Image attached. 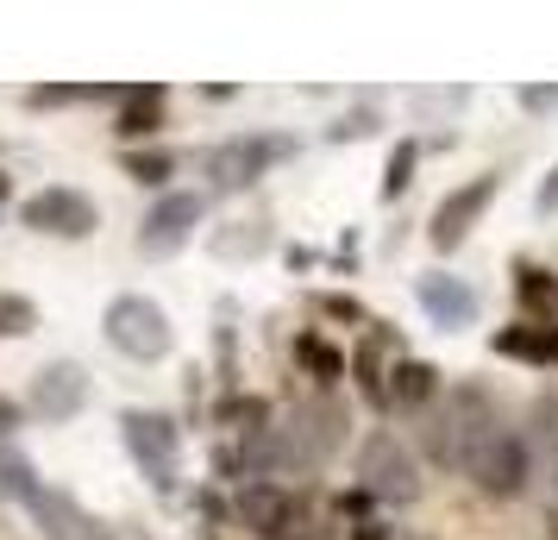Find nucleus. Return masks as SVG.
<instances>
[{
  "label": "nucleus",
  "mask_w": 558,
  "mask_h": 540,
  "mask_svg": "<svg viewBox=\"0 0 558 540\" xmlns=\"http://www.w3.org/2000/svg\"><path fill=\"white\" fill-rule=\"evenodd\" d=\"M496 195H502V177H496V170H483V177L446 189V202L433 207V227H427L433 252H458V245L471 239V227L483 220V207L496 202Z\"/></svg>",
  "instance_id": "1a4fd4ad"
},
{
  "label": "nucleus",
  "mask_w": 558,
  "mask_h": 540,
  "mask_svg": "<svg viewBox=\"0 0 558 540\" xmlns=\"http://www.w3.org/2000/svg\"><path fill=\"white\" fill-rule=\"evenodd\" d=\"M320 309H327L332 321H364V309H357L352 296H327V302H320Z\"/></svg>",
  "instance_id": "c756f323"
},
{
  "label": "nucleus",
  "mask_w": 558,
  "mask_h": 540,
  "mask_svg": "<svg viewBox=\"0 0 558 540\" xmlns=\"http://www.w3.org/2000/svg\"><path fill=\"white\" fill-rule=\"evenodd\" d=\"M546 540H558V515H546Z\"/></svg>",
  "instance_id": "2f4dec72"
},
{
  "label": "nucleus",
  "mask_w": 558,
  "mask_h": 540,
  "mask_svg": "<svg viewBox=\"0 0 558 540\" xmlns=\"http://www.w3.org/2000/svg\"><path fill=\"white\" fill-rule=\"evenodd\" d=\"M163 127V88H132L126 107H120V120H113V132L120 139H151V132Z\"/></svg>",
  "instance_id": "dca6fc26"
},
{
  "label": "nucleus",
  "mask_w": 558,
  "mask_h": 540,
  "mask_svg": "<svg viewBox=\"0 0 558 540\" xmlns=\"http://www.w3.org/2000/svg\"><path fill=\"white\" fill-rule=\"evenodd\" d=\"M7 202H13V182L0 177V207H7Z\"/></svg>",
  "instance_id": "7c9ffc66"
},
{
  "label": "nucleus",
  "mask_w": 558,
  "mask_h": 540,
  "mask_svg": "<svg viewBox=\"0 0 558 540\" xmlns=\"http://www.w3.org/2000/svg\"><path fill=\"white\" fill-rule=\"evenodd\" d=\"M414 296H421V314H427L439 334H464V327H477L483 314V296L464 277H446V271H433V277H421L414 284Z\"/></svg>",
  "instance_id": "f8f14e48"
},
{
  "label": "nucleus",
  "mask_w": 558,
  "mask_h": 540,
  "mask_svg": "<svg viewBox=\"0 0 558 540\" xmlns=\"http://www.w3.org/2000/svg\"><path fill=\"white\" fill-rule=\"evenodd\" d=\"M489 346H496V359H521V364H546V359H558V334L533 327V321H514V327H502V334L489 339Z\"/></svg>",
  "instance_id": "4468645a"
},
{
  "label": "nucleus",
  "mask_w": 558,
  "mask_h": 540,
  "mask_svg": "<svg viewBox=\"0 0 558 540\" xmlns=\"http://www.w3.org/2000/svg\"><path fill=\"white\" fill-rule=\"evenodd\" d=\"M232 515H239V528H252V535L277 540V535H289V528H295V496H289L277 478H257V484L239 490Z\"/></svg>",
  "instance_id": "ddd939ff"
},
{
  "label": "nucleus",
  "mask_w": 558,
  "mask_h": 540,
  "mask_svg": "<svg viewBox=\"0 0 558 540\" xmlns=\"http://www.w3.org/2000/svg\"><path fill=\"white\" fill-rule=\"evenodd\" d=\"M289 157H295V139H282V132H239V139H220V145L202 152V177L214 189H245V182H257L264 170H277Z\"/></svg>",
  "instance_id": "20e7f679"
},
{
  "label": "nucleus",
  "mask_w": 558,
  "mask_h": 540,
  "mask_svg": "<svg viewBox=\"0 0 558 540\" xmlns=\"http://www.w3.org/2000/svg\"><path fill=\"white\" fill-rule=\"evenodd\" d=\"M414 164H421V145H414V139H402V145L389 152V170H383V202H402V195H408Z\"/></svg>",
  "instance_id": "412c9836"
},
{
  "label": "nucleus",
  "mask_w": 558,
  "mask_h": 540,
  "mask_svg": "<svg viewBox=\"0 0 558 540\" xmlns=\"http://www.w3.org/2000/svg\"><path fill=\"white\" fill-rule=\"evenodd\" d=\"M433 389H439V371L427 359H396V371H389V403L396 409H421V403H433Z\"/></svg>",
  "instance_id": "2eb2a0df"
},
{
  "label": "nucleus",
  "mask_w": 558,
  "mask_h": 540,
  "mask_svg": "<svg viewBox=\"0 0 558 540\" xmlns=\"http://www.w3.org/2000/svg\"><path fill=\"white\" fill-rule=\"evenodd\" d=\"M101 334H107V346H113L120 359H132V364H163L170 352H177V327H170V314L157 309L151 296H138V289H126V296L107 302Z\"/></svg>",
  "instance_id": "f03ea898"
},
{
  "label": "nucleus",
  "mask_w": 558,
  "mask_h": 540,
  "mask_svg": "<svg viewBox=\"0 0 558 540\" xmlns=\"http://www.w3.org/2000/svg\"><path fill=\"white\" fill-rule=\"evenodd\" d=\"M120 170H126L132 182H145V189H157V182H170V170H177V157H170V152H126V157H120Z\"/></svg>",
  "instance_id": "5701e85b"
},
{
  "label": "nucleus",
  "mask_w": 558,
  "mask_h": 540,
  "mask_svg": "<svg viewBox=\"0 0 558 540\" xmlns=\"http://www.w3.org/2000/svg\"><path fill=\"white\" fill-rule=\"evenodd\" d=\"M339 440H345V409L332 396H307L289 409L282 428L245 440V465L252 471H320L339 453Z\"/></svg>",
  "instance_id": "f257e3e1"
},
{
  "label": "nucleus",
  "mask_w": 558,
  "mask_h": 540,
  "mask_svg": "<svg viewBox=\"0 0 558 540\" xmlns=\"http://www.w3.org/2000/svg\"><path fill=\"white\" fill-rule=\"evenodd\" d=\"M553 277H539V271H527V277H521V296H527V302H546V296H553Z\"/></svg>",
  "instance_id": "c85d7f7f"
},
{
  "label": "nucleus",
  "mask_w": 558,
  "mask_h": 540,
  "mask_svg": "<svg viewBox=\"0 0 558 540\" xmlns=\"http://www.w3.org/2000/svg\"><path fill=\"white\" fill-rule=\"evenodd\" d=\"M26 403H13V396H0V440H7V434H20V428H26Z\"/></svg>",
  "instance_id": "a878e982"
},
{
  "label": "nucleus",
  "mask_w": 558,
  "mask_h": 540,
  "mask_svg": "<svg viewBox=\"0 0 558 540\" xmlns=\"http://www.w3.org/2000/svg\"><path fill=\"white\" fill-rule=\"evenodd\" d=\"M357 478L383 503H414L421 496V465H414V453L396 434H371L357 446Z\"/></svg>",
  "instance_id": "0eeeda50"
},
{
  "label": "nucleus",
  "mask_w": 558,
  "mask_h": 540,
  "mask_svg": "<svg viewBox=\"0 0 558 540\" xmlns=\"http://www.w3.org/2000/svg\"><path fill=\"white\" fill-rule=\"evenodd\" d=\"M70 101H82V88H63V82H45V88H26V107H70Z\"/></svg>",
  "instance_id": "b1692460"
},
{
  "label": "nucleus",
  "mask_w": 558,
  "mask_h": 540,
  "mask_svg": "<svg viewBox=\"0 0 558 540\" xmlns=\"http://www.w3.org/2000/svg\"><path fill=\"white\" fill-rule=\"evenodd\" d=\"M464 478L483 490V496H496V503H508V496H521L527 490V440L514 434V428H489V434L471 446V459H464Z\"/></svg>",
  "instance_id": "423d86ee"
},
{
  "label": "nucleus",
  "mask_w": 558,
  "mask_h": 540,
  "mask_svg": "<svg viewBox=\"0 0 558 540\" xmlns=\"http://www.w3.org/2000/svg\"><path fill=\"white\" fill-rule=\"evenodd\" d=\"M295 359L320 377V384H332V377H345V352H332L327 339H314V334H302L295 339Z\"/></svg>",
  "instance_id": "4be33fe9"
},
{
  "label": "nucleus",
  "mask_w": 558,
  "mask_h": 540,
  "mask_svg": "<svg viewBox=\"0 0 558 540\" xmlns=\"http://www.w3.org/2000/svg\"><path fill=\"white\" fill-rule=\"evenodd\" d=\"M20 227L51 232V239H88V232L101 227V207L88 202L82 189L51 182V189H38V195H26V202H20Z\"/></svg>",
  "instance_id": "6e6552de"
},
{
  "label": "nucleus",
  "mask_w": 558,
  "mask_h": 540,
  "mask_svg": "<svg viewBox=\"0 0 558 540\" xmlns=\"http://www.w3.org/2000/svg\"><path fill=\"white\" fill-rule=\"evenodd\" d=\"M202 220H207V195L202 189H170V195H157V202L145 207V220H138V257H151V264L177 257L182 245L195 239Z\"/></svg>",
  "instance_id": "39448f33"
},
{
  "label": "nucleus",
  "mask_w": 558,
  "mask_h": 540,
  "mask_svg": "<svg viewBox=\"0 0 558 540\" xmlns=\"http://www.w3.org/2000/svg\"><path fill=\"white\" fill-rule=\"evenodd\" d=\"M514 101H521V113H553V107H558V82H546V88L533 82V88H521Z\"/></svg>",
  "instance_id": "393cba45"
},
{
  "label": "nucleus",
  "mask_w": 558,
  "mask_h": 540,
  "mask_svg": "<svg viewBox=\"0 0 558 540\" xmlns=\"http://www.w3.org/2000/svg\"><path fill=\"white\" fill-rule=\"evenodd\" d=\"M383 346H389V334H371L364 346H357V359H352L357 389H364L371 403H389V384H383Z\"/></svg>",
  "instance_id": "a211bd4d"
},
{
  "label": "nucleus",
  "mask_w": 558,
  "mask_h": 540,
  "mask_svg": "<svg viewBox=\"0 0 558 540\" xmlns=\"http://www.w3.org/2000/svg\"><path fill=\"white\" fill-rule=\"evenodd\" d=\"M533 207H539V214H558V164L539 177V189H533Z\"/></svg>",
  "instance_id": "bb28decb"
},
{
  "label": "nucleus",
  "mask_w": 558,
  "mask_h": 540,
  "mask_svg": "<svg viewBox=\"0 0 558 540\" xmlns=\"http://www.w3.org/2000/svg\"><path fill=\"white\" fill-rule=\"evenodd\" d=\"M207 245H214L220 257H264L270 252V227H264V220H227Z\"/></svg>",
  "instance_id": "f3484780"
},
{
  "label": "nucleus",
  "mask_w": 558,
  "mask_h": 540,
  "mask_svg": "<svg viewBox=\"0 0 558 540\" xmlns=\"http://www.w3.org/2000/svg\"><path fill=\"white\" fill-rule=\"evenodd\" d=\"M20 509L38 521V535H45V540H113L101 515H88L70 490H57V484H38Z\"/></svg>",
  "instance_id": "9b49d317"
},
{
  "label": "nucleus",
  "mask_w": 558,
  "mask_h": 540,
  "mask_svg": "<svg viewBox=\"0 0 558 540\" xmlns=\"http://www.w3.org/2000/svg\"><path fill=\"white\" fill-rule=\"evenodd\" d=\"M88 396H95V377H88L76 359H51V364L32 371V403L26 409L38 415V421L63 428V421H76V415L88 409Z\"/></svg>",
  "instance_id": "9d476101"
},
{
  "label": "nucleus",
  "mask_w": 558,
  "mask_h": 540,
  "mask_svg": "<svg viewBox=\"0 0 558 540\" xmlns=\"http://www.w3.org/2000/svg\"><path fill=\"white\" fill-rule=\"evenodd\" d=\"M32 490H38V471H32V459H26V453H13V446L0 440V496L26 503Z\"/></svg>",
  "instance_id": "6ab92c4d"
},
{
  "label": "nucleus",
  "mask_w": 558,
  "mask_h": 540,
  "mask_svg": "<svg viewBox=\"0 0 558 540\" xmlns=\"http://www.w3.org/2000/svg\"><path fill=\"white\" fill-rule=\"evenodd\" d=\"M38 327V302L20 289H0V339H26Z\"/></svg>",
  "instance_id": "aec40b11"
},
{
  "label": "nucleus",
  "mask_w": 558,
  "mask_h": 540,
  "mask_svg": "<svg viewBox=\"0 0 558 540\" xmlns=\"http://www.w3.org/2000/svg\"><path fill=\"white\" fill-rule=\"evenodd\" d=\"M120 440H126L132 465L145 471V484L157 490V496H170L182 478V428L177 415L163 409H120Z\"/></svg>",
  "instance_id": "7ed1b4c3"
},
{
  "label": "nucleus",
  "mask_w": 558,
  "mask_h": 540,
  "mask_svg": "<svg viewBox=\"0 0 558 540\" xmlns=\"http://www.w3.org/2000/svg\"><path fill=\"white\" fill-rule=\"evenodd\" d=\"M364 132H377V113H352V120H339V127H332V139L345 145V139H364Z\"/></svg>",
  "instance_id": "cd10ccee"
}]
</instances>
